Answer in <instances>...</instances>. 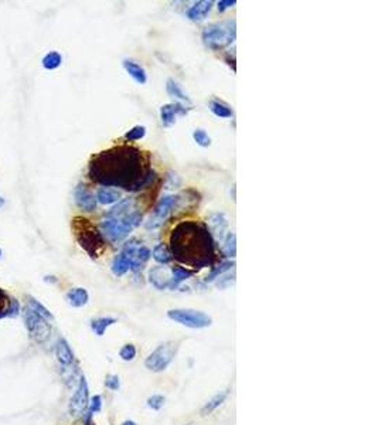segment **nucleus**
Returning a JSON list of instances; mask_svg holds the SVG:
<instances>
[{
  "label": "nucleus",
  "instance_id": "obj_1",
  "mask_svg": "<svg viewBox=\"0 0 378 425\" xmlns=\"http://www.w3.org/2000/svg\"><path fill=\"white\" fill-rule=\"evenodd\" d=\"M88 177L102 187L141 192L156 180L149 153L129 143L112 146L94 155L88 163Z\"/></svg>",
  "mask_w": 378,
  "mask_h": 425
},
{
  "label": "nucleus",
  "instance_id": "obj_2",
  "mask_svg": "<svg viewBox=\"0 0 378 425\" xmlns=\"http://www.w3.org/2000/svg\"><path fill=\"white\" fill-rule=\"evenodd\" d=\"M173 260L194 271L213 267L217 261V247L208 225L194 220H184L174 225L169 237Z\"/></svg>",
  "mask_w": 378,
  "mask_h": 425
},
{
  "label": "nucleus",
  "instance_id": "obj_3",
  "mask_svg": "<svg viewBox=\"0 0 378 425\" xmlns=\"http://www.w3.org/2000/svg\"><path fill=\"white\" fill-rule=\"evenodd\" d=\"M143 214L134 199H121L99 223V231L110 244H121L141 225Z\"/></svg>",
  "mask_w": 378,
  "mask_h": 425
},
{
  "label": "nucleus",
  "instance_id": "obj_4",
  "mask_svg": "<svg viewBox=\"0 0 378 425\" xmlns=\"http://www.w3.org/2000/svg\"><path fill=\"white\" fill-rule=\"evenodd\" d=\"M73 231L79 247L85 251L91 258H98L105 248V238L97 225L92 224L91 220L84 217H75L73 220Z\"/></svg>",
  "mask_w": 378,
  "mask_h": 425
},
{
  "label": "nucleus",
  "instance_id": "obj_5",
  "mask_svg": "<svg viewBox=\"0 0 378 425\" xmlns=\"http://www.w3.org/2000/svg\"><path fill=\"white\" fill-rule=\"evenodd\" d=\"M237 38V23L234 18L215 22L204 27L202 33L203 44L211 51H223L234 44Z\"/></svg>",
  "mask_w": 378,
  "mask_h": 425
},
{
  "label": "nucleus",
  "instance_id": "obj_6",
  "mask_svg": "<svg viewBox=\"0 0 378 425\" xmlns=\"http://www.w3.org/2000/svg\"><path fill=\"white\" fill-rule=\"evenodd\" d=\"M167 317L173 322L190 329H206L213 325L211 316L195 309H184V308L170 309L167 310Z\"/></svg>",
  "mask_w": 378,
  "mask_h": 425
},
{
  "label": "nucleus",
  "instance_id": "obj_7",
  "mask_svg": "<svg viewBox=\"0 0 378 425\" xmlns=\"http://www.w3.org/2000/svg\"><path fill=\"white\" fill-rule=\"evenodd\" d=\"M177 350H179V343L177 342H166L163 345H160L145 360L146 369L153 371V373L165 371L176 357Z\"/></svg>",
  "mask_w": 378,
  "mask_h": 425
},
{
  "label": "nucleus",
  "instance_id": "obj_8",
  "mask_svg": "<svg viewBox=\"0 0 378 425\" xmlns=\"http://www.w3.org/2000/svg\"><path fill=\"white\" fill-rule=\"evenodd\" d=\"M123 254L126 255L130 261V271L134 273H141L143 268L146 267L147 261L152 257V251L142 243L139 238H130L122 245Z\"/></svg>",
  "mask_w": 378,
  "mask_h": 425
},
{
  "label": "nucleus",
  "instance_id": "obj_9",
  "mask_svg": "<svg viewBox=\"0 0 378 425\" xmlns=\"http://www.w3.org/2000/svg\"><path fill=\"white\" fill-rule=\"evenodd\" d=\"M180 200H182V196L179 195L163 196L153 208L150 217L145 223V227L147 230H156L159 227H162L166 223V220L170 217L171 211L179 206Z\"/></svg>",
  "mask_w": 378,
  "mask_h": 425
},
{
  "label": "nucleus",
  "instance_id": "obj_10",
  "mask_svg": "<svg viewBox=\"0 0 378 425\" xmlns=\"http://www.w3.org/2000/svg\"><path fill=\"white\" fill-rule=\"evenodd\" d=\"M23 317H25L26 328L30 333V337L36 340L37 343H44L47 342L51 336V325L50 321L44 319L40 315L34 313L33 310L26 306L23 309Z\"/></svg>",
  "mask_w": 378,
  "mask_h": 425
},
{
  "label": "nucleus",
  "instance_id": "obj_11",
  "mask_svg": "<svg viewBox=\"0 0 378 425\" xmlns=\"http://www.w3.org/2000/svg\"><path fill=\"white\" fill-rule=\"evenodd\" d=\"M90 406V387L85 377H81L75 393L70 400V414L73 417H79L85 413Z\"/></svg>",
  "mask_w": 378,
  "mask_h": 425
},
{
  "label": "nucleus",
  "instance_id": "obj_12",
  "mask_svg": "<svg viewBox=\"0 0 378 425\" xmlns=\"http://www.w3.org/2000/svg\"><path fill=\"white\" fill-rule=\"evenodd\" d=\"M191 111V107L180 102L165 103L160 107V121L165 128L173 126L177 121V116H184Z\"/></svg>",
  "mask_w": 378,
  "mask_h": 425
},
{
  "label": "nucleus",
  "instance_id": "obj_13",
  "mask_svg": "<svg viewBox=\"0 0 378 425\" xmlns=\"http://www.w3.org/2000/svg\"><path fill=\"white\" fill-rule=\"evenodd\" d=\"M74 201L79 210L85 213L95 211L98 207L97 197L84 183H79L77 184V187L74 188Z\"/></svg>",
  "mask_w": 378,
  "mask_h": 425
},
{
  "label": "nucleus",
  "instance_id": "obj_14",
  "mask_svg": "<svg viewBox=\"0 0 378 425\" xmlns=\"http://www.w3.org/2000/svg\"><path fill=\"white\" fill-rule=\"evenodd\" d=\"M171 281L170 269L166 267H153L149 271V282L159 291L169 289Z\"/></svg>",
  "mask_w": 378,
  "mask_h": 425
},
{
  "label": "nucleus",
  "instance_id": "obj_15",
  "mask_svg": "<svg viewBox=\"0 0 378 425\" xmlns=\"http://www.w3.org/2000/svg\"><path fill=\"white\" fill-rule=\"evenodd\" d=\"M214 6L213 0H200V2H195L193 6H190L187 9L186 16L189 20L194 22V23H200L204 22L208 17V14L211 12V9Z\"/></svg>",
  "mask_w": 378,
  "mask_h": 425
},
{
  "label": "nucleus",
  "instance_id": "obj_16",
  "mask_svg": "<svg viewBox=\"0 0 378 425\" xmlns=\"http://www.w3.org/2000/svg\"><path fill=\"white\" fill-rule=\"evenodd\" d=\"M208 225H210L208 230L213 234V237L218 240V243L226 237V234L228 232V220H227L224 213H214V214H211L210 219H208Z\"/></svg>",
  "mask_w": 378,
  "mask_h": 425
},
{
  "label": "nucleus",
  "instance_id": "obj_17",
  "mask_svg": "<svg viewBox=\"0 0 378 425\" xmlns=\"http://www.w3.org/2000/svg\"><path fill=\"white\" fill-rule=\"evenodd\" d=\"M122 67L136 84L143 85L147 82L146 70L143 68V66H142L139 61L134 60V58H125L122 61Z\"/></svg>",
  "mask_w": 378,
  "mask_h": 425
},
{
  "label": "nucleus",
  "instance_id": "obj_18",
  "mask_svg": "<svg viewBox=\"0 0 378 425\" xmlns=\"http://www.w3.org/2000/svg\"><path fill=\"white\" fill-rule=\"evenodd\" d=\"M55 357L58 360V363L64 367H70L73 365L75 356L71 346L68 345V342L65 339H60L55 345Z\"/></svg>",
  "mask_w": 378,
  "mask_h": 425
},
{
  "label": "nucleus",
  "instance_id": "obj_19",
  "mask_svg": "<svg viewBox=\"0 0 378 425\" xmlns=\"http://www.w3.org/2000/svg\"><path fill=\"white\" fill-rule=\"evenodd\" d=\"M166 92H167V95L170 98H173V99H176V102H180V103H184V105H191L193 103V101H191V98L184 92V90L182 88V85L177 82L176 79L173 78H169L167 81H166Z\"/></svg>",
  "mask_w": 378,
  "mask_h": 425
},
{
  "label": "nucleus",
  "instance_id": "obj_20",
  "mask_svg": "<svg viewBox=\"0 0 378 425\" xmlns=\"http://www.w3.org/2000/svg\"><path fill=\"white\" fill-rule=\"evenodd\" d=\"M208 108L213 112V115H215L217 118H221V119L234 118V110H232L231 105L220 99V98H213L208 103Z\"/></svg>",
  "mask_w": 378,
  "mask_h": 425
},
{
  "label": "nucleus",
  "instance_id": "obj_21",
  "mask_svg": "<svg viewBox=\"0 0 378 425\" xmlns=\"http://www.w3.org/2000/svg\"><path fill=\"white\" fill-rule=\"evenodd\" d=\"M97 201L102 206H109V204H116L118 201L122 199V193L114 187H99L97 192Z\"/></svg>",
  "mask_w": 378,
  "mask_h": 425
},
{
  "label": "nucleus",
  "instance_id": "obj_22",
  "mask_svg": "<svg viewBox=\"0 0 378 425\" xmlns=\"http://www.w3.org/2000/svg\"><path fill=\"white\" fill-rule=\"evenodd\" d=\"M170 273H171V281H170V286L169 289H177L182 282H184L186 280L191 278L194 275V271H191L189 268L180 267V265H174V267L170 268Z\"/></svg>",
  "mask_w": 378,
  "mask_h": 425
},
{
  "label": "nucleus",
  "instance_id": "obj_23",
  "mask_svg": "<svg viewBox=\"0 0 378 425\" xmlns=\"http://www.w3.org/2000/svg\"><path fill=\"white\" fill-rule=\"evenodd\" d=\"M67 301L73 308H82L90 302V295L85 288H73L68 291Z\"/></svg>",
  "mask_w": 378,
  "mask_h": 425
},
{
  "label": "nucleus",
  "instance_id": "obj_24",
  "mask_svg": "<svg viewBox=\"0 0 378 425\" xmlns=\"http://www.w3.org/2000/svg\"><path fill=\"white\" fill-rule=\"evenodd\" d=\"M110 271L115 277H123L125 273H128L130 271V262L122 251L114 257L112 264H110Z\"/></svg>",
  "mask_w": 378,
  "mask_h": 425
},
{
  "label": "nucleus",
  "instance_id": "obj_25",
  "mask_svg": "<svg viewBox=\"0 0 378 425\" xmlns=\"http://www.w3.org/2000/svg\"><path fill=\"white\" fill-rule=\"evenodd\" d=\"M220 251L226 258H235V254H237V238H235L234 232L228 231L226 234V237L220 241Z\"/></svg>",
  "mask_w": 378,
  "mask_h": 425
},
{
  "label": "nucleus",
  "instance_id": "obj_26",
  "mask_svg": "<svg viewBox=\"0 0 378 425\" xmlns=\"http://www.w3.org/2000/svg\"><path fill=\"white\" fill-rule=\"evenodd\" d=\"M118 322L115 317H110V316H102V317H97V319H92L91 321V329L94 333L97 336H104L105 332L114 326Z\"/></svg>",
  "mask_w": 378,
  "mask_h": 425
},
{
  "label": "nucleus",
  "instance_id": "obj_27",
  "mask_svg": "<svg viewBox=\"0 0 378 425\" xmlns=\"http://www.w3.org/2000/svg\"><path fill=\"white\" fill-rule=\"evenodd\" d=\"M152 257L153 260L158 262V264H160V265H167V264H170V262L173 261L170 249H169V247L163 243H160L153 247Z\"/></svg>",
  "mask_w": 378,
  "mask_h": 425
},
{
  "label": "nucleus",
  "instance_id": "obj_28",
  "mask_svg": "<svg viewBox=\"0 0 378 425\" xmlns=\"http://www.w3.org/2000/svg\"><path fill=\"white\" fill-rule=\"evenodd\" d=\"M228 393H230V390H224V391H220L218 394H215L211 398V400L208 401L207 404L204 406V407L202 408V415L203 417H206V415H210L211 413H214L217 408L220 407V406H223L224 404V401L227 400V397H228Z\"/></svg>",
  "mask_w": 378,
  "mask_h": 425
},
{
  "label": "nucleus",
  "instance_id": "obj_29",
  "mask_svg": "<svg viewBox=\"0 0 378 425\" xmlns=\"http://www.w3.org/2000/svg\"><path fill=\"white\" fill-rule=\"evenodd\" d=\"M234 265H235V262L230 261V260H228V261L220 262L218 265H213V267H211V272L208 273L204 281H206L207 284H210V282H214V281H217L218 278H220V277H223L224 273L228 272V271H230V269H231Z\"/></svg>",
  "mask_w": 378,
  "mask_h": 425
},
{
  "label": "nucleus",
  "instance_id": "obj_30",
  "mask_svg": "<svg viewBox=\"0 0 378 425\" xmlns=\"http://www.w3.org/2000/svg\"><path fill=\"white\" fill-rule=\"evenodd\" d=\"M26 299H27V304H26V306L29 308V309H31L34 313H37V315H40L41 317H44V319H47V321H53L54 319V316H53V313L50 312L46 306H44L43 304H40L38 301H37L36 298L30 296V295H27L26 296Z\"/></svg>",
  "mask_w": 378,
  "mask_h": 425
},
{
  "label": "nucleus",
  "instance_id": "obj_31",
  "mask_svg": "<svg viewBox=\"0 0 378 425\" xmlns=\"http://www.w3.org/2000/svg\"><path fill=\"white\" fill-rule=\"evenodd\" d=\"M61 64L62 55L60 54L58 51H55V50L49 51V53L43 57V60H41V66H43V68L49 70V71H54L57 68H60L61 67Z\"/></svg>",
  "mask_w": 378,
  "mask_h": 425
},
{
  "label": "nucleus",
  "instance_id": "obj_32",
  "mask_svg": "<svg viewBox=\"0 0 378 425\" xmlns=\"http://www.w3.org/2000/svg\"><path fill=\"white\" fill-rule=\"evenodd\" d=\"M147 129L146 126L143 125H135L129 129L126 134L123 135V139L126 142H138V140H142L145 136H146Z\"/></svg>",
  "mask_w": 378,
  "mask_h": 425
},
{
  "label": "nucleus",
  "instance_id": "obj_33",
  "mask_svg": "<svg viewBox=\"0 0 378 425\" xmlns=\"http://www.w3.org/2000/svg\"><path fill=\"white\" fill-rule=\"evenodd\" d=\"M193 139H194V142L197 145L202 146V147H208V146L211 145V138H210V135H208L204 129H202V128L194 129V132H193Z\"/></svg>",
  "mask_w": 378,
  "mask_h": 425
},
{
  "label": "nucleus",
  "instance_id": "obj_34",
  "mask_svg": "<svg viewBox=\"0 0 378 425\" xmlns=\"http://www.w3.org/2000/svg\"><path fill=\"white\" fill-rule=\"evenodd\" d=\"M138 354V349L132 343H126L123 345L122 349L119 350V357L122 358L123 362H134Z\"/></svg>",
  "mask_w": 378,
  "mask_h": 425
},
{
  "label": "nucleus",
  "instance_id": "obj_35",
  "mask_svg": "<svg viewBox=\"0 0 378 425\" xmlns=\"http://www.w3.org/2000/svg\"><path fill=\"white\" fill-rule=\"evenodd\" d=\"M146 402H147V407L152 408V410H154V411H159V410H162L163 406H165L166 398L163 397V395L154 394V395H152V397H149Z\"/></svg>",
  "mask_w": 378,
  "mask_h": 425
},
{
  "label": "nucleus",
  "instance_id": "obj_36",
  "mask_svg": "<svg viewBox=\"0 0 378 425\" xmlns=\"http://www.w3.org/2000/svg\"><path fill=\"white\" fill-rule=\"evenodd\" d=\"M105 386L110 391H118V390L121 389V380H119V377L116 376V374H109V376H106V378H105Z\"/></svg>",
  "mask_w": 378,
  "mask_h": 425
},
{
  "label": "nucleus",
  "instance_id": "obj_37",
  "mask_svg": "<svg viewBox=\"0 0 378 425\" xmlns=\"http://www.w3.org/2000/svg\"><path fill=\"white\" fill-rule=\"evenodd\" d=\"M88 408H90V415L99 413L102 410V397L101 395H94L91 400H90Z\"/></svg>",
  "mask_w": 378,
  "mask_h": 425
},
{
  "label": "nucleus",
  "instance_id": "obj_38",
  "mask_svg": "<svg viewBox=\"0 0 378 425\" xmlns=\"http://www.w3.org/2000/svg\"><path fill=\"white\" fill-rule=\"evenodd\" d=\"M234 282H235V273H232L231 277H230V275H228V277H221L220 280L217 281V288H220V289H227V288L234 285Z\"/></svg>",
  "mask_w": 378,
  "mask_h": 425
},
{
  "label": "nucleus",
  "instance_id": "obj_39",
  "mask_svg": "<svg viewBox=\"0 0 378 425\" xmlns=\"http://www.w3.org/2000/svg\"><path fill=\"white\" fill-rule=\"evenodd\" d=\"M235 5H237V0H220V2L217 3V9H218V12L220 13H224L226 10H228V9L235 6Z\"/></svg>",
  "mask_w": 378,
  "mask_h": 425
},
{
  "label": "nucleus",
  "instance_id": "obj_40",
  "mask_svg": "<svg viewBox=\"0 0 378 425\" xmlns=\"http://www.w3.org/2000/svg\"><path fill=\"white\" fill-rule=\"evenodd\" d=\"M122 425H138L135 421H132V419H128V421H125V422H122Z\"/></svg>",
  "mask_w": 378,
  "mask_h": 425
},
{
  "label": "nucleus",
  "instance_id": "obj_41",
  "mask_svg": "<svg viewBox=\"0 0 378 425\" xmlns=\"http://www.w3.org/2000/svg\"><path fill=\"white\" fill-rule=\"evenodd\" d=\"M5 206V199L3 197H0V208Z\"/></svg>",
  "mask_w": 378,
  "mask_h": 425
},
{
  "label": "nucleus",
  "instance_id": "obj_42",
  "mask_svg": "<svg viewBox=\"0 0 378 425\" xmlns=\"http://www.w3.org/2000/svg\"><path fill=\"white\" fill-rule=\"evenodd\" d=\"M187 425H195L194 422H190V424H187Z\"/></svg>",
  "mask_w": 378,
  "mask_h": 425
},
{
  "label": "nucleus",
  "instance_id": "obj_43",
  "mask_svg": "<svg viewBox=\"0 0 378 425\" xmlns=\"http://www.w3.org/2000/svg\"><path fill=\"white\" fill-rule=\"evenodd\" d=\"M0 258H2V249H0Z\"/></svg>",
  "mask_w": 378,
  "mask_h": 425
},
{
  "label": "nucleus",
  "instance_id": "obj_44",
  "mask_svg": "<svg viewBox=\"0 0 378 425\" xmlns=\"http://www.w3.org/2000/svg\"><path fill=\"white\" fill-rule=\"evenodd\" d=\"M86 425H92V424H86Z\"/></svg>",
  "mask_w": 378,
  "mask_h": 425
}]
</instances>
